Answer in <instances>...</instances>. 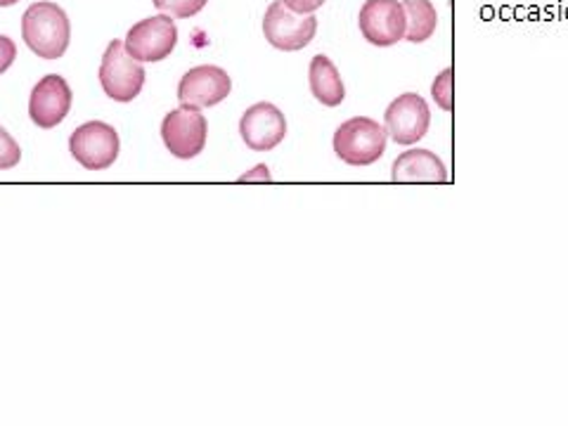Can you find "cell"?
Returning a JSON list of instances; mask_svg holds the SVG:
<instances>
[{"label": "cell", "instance_id": "obj_19", "mask_svg": "<svg viewBox=\"0 0 568 426\" xmlns=\"http://www.w3.org/2000/svg\"><path fill=\"white\" fill-rule=\"evenodd\" d=\"M17 58V45L8 36H0V74H6V71L12 67Z\"/></svg>", "mask_w": 568, "mask_h": 426}, {"label": "cell", "instance_id": "obj_11", "mask_svg": "<svg viewBox=\"0 0 568 426\" xmlns=\"http://www.w3.org/2000/svg\"><path fill=\"white\" fill-rule=\"evenodd\" d=\"M230 91H233V81H230L225 69L216 64H200L190 69L178 83V100L181 104L194 106V110H206V106L223 102Z\"/></svg>", "mask_w": 568, "mask_h": 426}, {"label": "cell", "instance_id": "obj_8", "mask_svg": "<svg viewBox=\"0 0 568 426\" xmlns=\"http://www.w3.org/2000/svg\"><path fill=\"white\" fill-rule=\"evenodd\" d=\"M178 43V29L171 14H154L131 27L123 48L138 62L166 60Z\"/></svg>", "mask_w": 568, "mask_h": 426}, {"label": "cell", "instance_id": "obj_12", "mask_svg": "<svg viewBox=\"0 0 568 426\" xmlns=\"http://www.w3.org/2000/svg\"><path fill=\"white\" fill-rule=\"evenodd\" d=\"M71 100H74V95H71L69 83L58 74H48L33 85L29 116L39 129H55L58 123L67 119Z\"/></svg>", "mask_w": 568, "mask_h": 426}, {"label": "cell", "instance_id": "obj_1", "mask_svg": "<svg viewBox=\"0 0 568 426\" xmlns=\"http://www.w3.org/2000/svg\"><path fill=\"white\" fill-rule=\"evenodd\" d=\"M22 39L39 58L60 60L71 39L67 12L58 3H50V0L33 3L22 14Z\"/></svg>", "mask_w": 568, "mask_h": 426}, {"label": "cell", "instance_id": "obj_14", "mask_svg": "<svg viewBox=\"0 0 568 426\" xmlns=\"http://www.w3.org/2000/svg\"><path fill=\"white\" fill-rule=\"evenodd\" d=\"M308 85L313 98L334 110L346 100V88L342 81L339 69L327 58V55H315L308 67Z\"/></svg>", "mask_w": 568, "mask_h": 426}, {"label": "cell", "instance_id": "obj_2", "mask_svg": "<svg viewBox=\"0 0 568 426\" xmlns=\"http://www.w3.org/2000/svg\"><path fill=\"white\" fill-rule=\"evenodd\" d=\"M388 133L379 121L369 116H353L334 131L332 148L344 164L363 169L377 164L386 152Z\"/></svg>", "mask_w": 568, "mask_h": 426}, {"label": "cell", "instance_id": "obj_6", "mask_svg": "<svg viewBox=\"0 0 568 426\" xmlns=\"http://www.w3.org/2000/svg\"><path fill=\"white\" fill-rule=\"evenodd\" d=\"M432 110L417 93H403L386 106L384 129L400 148H413L429 133Z\"/></svg>", "mask_w": 568, "mask_h": 426}, {"label": "cell", "instance_id": "obj_18", "mask_svg": "<svg viewBox=\"0 0 568 426\" xmlns=\"http://www.w3.org/2000/svg\"><path fill=\"white\" fill-rule=\"evenodd\" d=\"M22 159V150L17 145V140L0 126V171H10Z\"/></svg>", "mask_w": 568, "mask_h": 426}, {"label": "cell", "instance_id": "obj_5", "mask_svg": "<svg viewBox=\"0 0 568 426\" xmlns=\"http://www.w3.org/2000/svg\"><path fill=\"white\" fill-rule=\"evenodd\" d=\"M119 133L104 121H88L69 138V152L88 171L110 169L119 156Z\"/></svg>", "mask_w": 568, "mask_h": 426}, {"label": "cell", "instance_id": "obj_10", "mask_svg": "<svg viewBox=\"0 0 568 426\" xmlns=\"http://www.w3.org/2000/svg\"><path fill=\"white\" fill-rule=\"evenodd\" d=\"M240 135L254 152H271L287 135V119L273 102H256L240 119Z\"/></svg>", "mask_w": 568, "mask_h": 426}, {"label": "cell", "instance_id": "obj_13", "mask_svg": "<svg viewBox=\"0 0 568 426\" xmlns=\"http://www.w3.org/2000/svg\"><path fill=\"white\" fill-rule=\"evenodd\" d=\"M390 178L396 183H448V171L438 154L413 148L396 159Z\"/></svg>", "mask_w": 568, "mask_h": 426}, {"label": "cell", "instance_id": "obj_3", "mask_svg": "<svg viewBox=\"0 0 568 426\" xmlns=\"http://www.w3.org/2000/svg\"><path fill=\"white\" fill-rule=\"evenodd\" d=\"M100 83L106 98H112L114 102H131L145 85V69L129 55L121 41L114 39L102 55Z\"/></svg>", "mask_w": 568, "mask_h": 426}, {"label": "cell", "instance_id": "obj_17", "mask_svg": "<svg viewBox=\"0 0 568 426\" xmlns=\"http://www.w3.org/2000/svg\"><path fill=\"white\" fill-rule=\"evenodd\" d=\"M453 79H455V74H453V69L448 67V69H443L440 74L436 77V81L432 83V95H434L436 104L440 106L443 112H453V106H455Z\"/></svg>", "mask_w": 568, "mask_h": 426}, {"label": "cell", "instance_id": "obj_16", "mask_svg": "<svg viewBox=\"0 0 568 426\" xmlns=\"http://www.w3.org/2000/svg\"><path fill=\"white\" fill-rule=\"evenodd\" d=\"M209 0H154V8L164 14H171L173 20H190L200 14Z\"/></svg>", "mask_w": 568, "mask_h": 426}, {"label": "cell", "instance_id": "obj_21", "mask_svg": "<svg viewBox=\"0 0 568 426\" xmlns=\"http://www.w3.org/2000/svg\"><path fill=\"white\" fill-rule=\"evenodd\" d=\"M14 3H20V0H0V8H10Z\"/></svg>", "mask_w": 568, "mask_h": 426}, {"label": "cell", "instance_id": "obj_15", "mask_svg": "<svg viewBox=\"0 0 568 426\" xmlns=\"http://www.w3.org/2000/svg\"><path fill=\"white\" fill-rule=\"evenodd\" d=\"M405 8V39L410 43L429 41L438 27V12L432 0H400Z\"/></svg>", "mask_w": 568, "mask_h": 426}, {"label": "cell", "instance_id": "obj_9", "mask_svg": "<svg viewBox=\"0 0 568 426\" xmlns=\"http://www.w3.org/2000/svg\"><path fill=\"white\" fill-rule=\"evenodd\" d=\"M358 24L367 43L390 48L405 39V8L400 0H365Z\"/></svg>", "mask_w": 568, "mask_h": 426}, {"label": "cell", "instance_id": "obj_4", "mask_svg": "<svg viewBox=\"0 0 568 426\" xmlns=\"http://www.w3.org/2000/svg\"><path fill=\"white\" fill-rule=\"evenodd\" d=\"M317 31L315 14H296L290 8H284L282 0L268 6L263 17V33L275 50L282 52H298L313 43Z\"/></svg>", "mask_w": 568, "mask_h": 426}, {"label": "cell", "instance_id": "obj_7", "mask_svg": "<svg viewBox=\"0 0 568 426\" xmlns=\"http://www.w3.org/2000/svg\"><path fill=\"white\" fill-rule=\"evenodd\" d=\"M209 123L206 116L194 106L181 104L171 110L162 121V140L166 150L178 159H194L206 148Z\"/></svg>", "mask_w": 568, "mask_h": 426}, {"label": "cell", "instance_id": "obj_20", "mask_svg": "<svg viewBox=\"0 0 568 426\" xmlns=\"http://www.w3.org/2000/svg\"><path fill=\"white\" fill-rule=\"evenodd\" d=\"M282 3L296 14H315V10L323 8L327 0H282Z\"/></svg>", "mask_w": 568, "mask_h": 426}]
</instances>
